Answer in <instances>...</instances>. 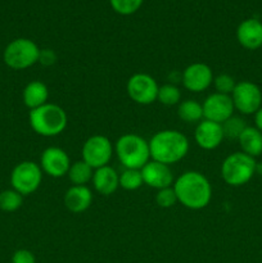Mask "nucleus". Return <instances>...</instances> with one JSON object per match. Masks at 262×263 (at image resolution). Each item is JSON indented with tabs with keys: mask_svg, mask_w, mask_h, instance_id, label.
<instances>
[{
	"mask_svg": "<svg viewBox=\"0 0 262 263\" xmlns=\"http://www.w3.org/2000/svg\"><path fill=\"white\" fill-rule=\"evenodd\" d=\"M177 202L189 210H203L212 199V186L207 177L198 171H186L174 182Z\"/></svg>",
	"mask_w": 262,
	"mask_h": 263,
	"instance_id": "1",
	"label": "nucleus"
},
{
	"mask_svg": "<svg viewBox=\"0 0 262 263\" xmlns=\"http://www.w3.org/2000/svg\"><path fill=\"white\" fill-rule=\"evenodd\" d=\"M149 151L152 161L171 166L186 157L189 140L179 130H162L152 136Z\"/></svg>",
	"mask_w": 262,
	"mask_h": 263,
	"instance_id": "2",
	"label": "nucleus"
},
{
	"mask_svg": "<svg viewBox=\"0 0 262 263\" xmlns=\"http://www.w3.org/2000/svg\"><path fill=\"white\" fill-rule=\"evenodd\" d=\"M28 122L38 135L53 138L66 130L68 118L63 108L53 103H46L30 110Z\"/></svg>",
	"mask_w": 262,
	"mask_h": 263,
	"instance_id": "3",
	"label": "nucleus"
},
{
	"mask_svg": "<svg viewBox=\"0 0 262 263\" xmlns=\"http://www.w3.org/2000/svg\"><path fill=\"white\" fill-rule=\"evenodd\" d=\"M116 154L125 168L141 170L151 161L149 141L136 134H125L116 141Z\"/></svg>",
	"mask_w": 262,
	"mask_h": 263,
	"instance_id": "4",
	"label": "nucleus"
},
{
	"mask_svg": "<svg viewBox=\"0 0 262 263\" xmlns=\"http://www.w3.org/2000/svg\"><path fill=\"white\" fill-rule=\"evenodd\" d=\"M257 172V162L253 157L235 152L223 159L221 164V176L230 186H243L248 184Z\"/></svg>",
	"mask_w": 262,
	"mask_h": 263,
	"instance_id": "5",
	"label": "nucleus"
},
{
	"mask_svg": "<svg viewBox=\"0 0 262 263\" xmlns=\"http://www.w3.org/2000/svg\"><path fill=\"white\" fill-rule=\"evenodd\" d=\"M40 50L41 49L39 48L38 44L30 39H14L5 48L3 59L9 68L21 71V69L30 68L38 63Z\"/></svg>",
	"mask_w": 262,
	"mask_h": 263,
	"instance_id": "6",
	"label": "nucleus"
},
{
	"mask_svg": "<svg viewBox=\"0 0 262 263\" xmlns=\"http://www.w3.org/2000/svg\"><path fill=\"white\" fill-rule=\"evenodd\" d=\"M43 180V170L32 161H23L13 168L10 174L12 189L21 195H30L39 189Z\"/></svg>",
	"mask_w": 262,
	"mask_h": 263,
	"instance_id": "7",
	"label": "nucleus"
},
{
	"mask_svg": "<svg viewBox=\"0 0 262 263\" xmlns=\"http://www.w3.org/2000/svg\"><path fill=\"white\" fill-rule=\"evenodd\" d=\"M234 108L241 115H254L262 107V91L258 85L251 81L236 82L231 92Z\"/></svg>",
	"mask_w": 262,
	"mask_h": 263,
	"instance_id": "8",
	"label": "nucleus"
},
{
	"mask_svg": "<svg viewBox=\"0 0 262 263\" xmlns=\"http://www.w3.org/2000/svg\"><path fill=\"white\" fill-rule=\"evenodd\" d=\"M113 156V145L107 136H90L82 145V161L97 170L108 166Z\"/></svg>",
	"mask_w": 262,
	"mask_h": 263,
	"instance_id": "9",
	"label": "nucleus"
},
{
	"mask_svg": "<svg viewBox=\"0 0 262 263\" xmlns=\"http://www.w3.org/2000/svg\"><path fill=\"white\" fill-rule=\"evenodd\" d=\"M158 89L156 79L148 73L133 74L126 85V91L130 99L141 105H149L156 102Z\"/></svg>",
	"mask_w": 262,
	"mask_h": 263,
	"instance_id": "10",
	"label": "nucleus"
},
{
	"mask_svg": "<svg viewBox=\"0 0 262 263\" xmlns=\"http://www.w3.org/2000/svg\"><path fill=\"white\" fill-rule=\"evenodd\" d=\"M203 118L222 125L226 120L234 116V103L230 95L213 92L208 95L202 104Z\"/></svg>",
	"mask_w": 262,
	"mask_h": 263,
	"instance_id": "11",
	"label": "nucleus"
},
{
	"mask_svg": "<svg viewBox=\"0 0 262 263\" xmlns=\"http://www.w3.org/2000/svg\"><path fill=\"white\" fill-rule=\"evenodd\" d=\"M69 156L58 146H49L43 152L40 158V167L43 172L54 179H59L68 174L71 167Z\"/></svg>",
	"mask_w": 262,
	"mask_h": 263,
	"instance_id": "12",
	"label": "nucleus"
},
{
	"mask_svg": "<svg viewBox=\"0 0 262 263\" xmlns=\"http://www.w3.org/2000/svg\"><path fill=\"white\" fill-rule=\"evenodd\" d=\"M181 80L185 89L192 92H200L213 84V72L210 66L197 62L184 69Z\"/></svg>",
	"mask_w": 262,
	"mask_h": 263,
	"instance_id": "13",
	"label": "nucleus"
},
{
	"mask_svg": "<svg viewBox=\"0 0 262 263\" xmlns=\"http://www.w3.org/2000/svg\"><path fill=\"white\" fill-rule=\"evenodd\" d=\"M141 176L144 184L157 190L172 186L175 182L174 174L170 166L152 159L141 168Z\"/></svg>",
	"mask_w": 262,
	"mask_h": 263,
	"instance_id": "14",
	"label": "nucleus"
},
{
	"mask_svg": "<svg viewBox=\"0 0 262 263\" xmlns=\"http://www.w3.org/2000/svg\"><path fill=\"white\" fill-rule=\"evenodd\" d=\"M194 139L199 148L204 151H213L218 148L225 139L222 125L213 121L202 120L195 127Z\"/></svg>",
	"mask_w": 262,
	"mask_h": 263,
	"instance_id": "15",
	"label": "nucleus"
},
{
	"mask_svg": "<svg viewBox=\"0 0 262 263\" xmlns=\"http://www.w3.org/2000/svg\"><path fill=\"white\" fill-rule=\"evenodd\" d=\"M238 43L248 50H257L262 46V22L257 18H248L236 28Z\"/></svg>",
	"mask_w": 262,
	"mask_h": 263,
	"instance_id": "16",
	"label": "nucleus"
},
{
	"mask_svg": "<svg viewBox=\"0 0 262 263\" xmlns=\"http://www.w3.org/2000/svg\"><path fill=\"white\" fill-rule=\"evenodd\" d=\"M92 203V193L86 185H72L64 194V205L72 213L89 210Z\"/></svg>",
	"mask_w": 262,
	"mask_h": 263,
	"instance_id": "17",
	"label": "nucleus"
},
{
	"mask_svg": "<svg viewBox=\"0 0 262 263\" xmlns=\"http://www.w3.org/2000/svg\"><path fill=\"white\" fill-rule=\"evenodd\" d=\"M91 181L99 194L108 197L116 193V190L120 187V175L108 164V166L95 170Z\"/></svg>",
	"mask_w": 262,
	"mask_h": 263,
	"instance_id": "18",
	"label": "nucleus"
},
{
	"mask_svg": "<svg viewBox=\"0 0 262 263\" xmlns=\"http://www.w3.org/2000/svg\"><path fill=\"white\" fill-rule=\"evenodd\" d=\"M23 103L27 108L35 109V108L41 107V105L46 104L49 99V89L44 82L35 80L26 85L23 89Z\"/></svg>",
	"mask_w": 262,
	"mask_h": 263,
	"instance_id": "19",
	"label": "nucleus"
},
{
	"mask_svg": "<svg viewBox=\"0 0 262 263\" xmlns=\"http://www.w3.org/2000/svg\"><path fill=\"white\" fill-rule=\"evenodd\" d=\"M241 152L248 156L256 157L262 154V133L257 127L247 126L238 139Z\"/></svg>",
	"mask_w": 262,
	"mask_h": 263,
	"instance_id": "20",
	"label": "nucleus"
},
{
	"mask_svg": "<svg viewBox=\"0 0 262 263\" xmlns=\"http://www.w3.org/2000/svg\"><path fill=\"white\" fill-rule=\"evenodd\" d=\"M177 116L186 123H199L203 120V107L197 100H184L177 107Z\"/></svg>",
	"mask_w": 262,
	"mask_h": 263,
	"instance_id": "21",
	"label": "nucleus"
},
{
	"mask_svg": "<svg viewBox=\"0 0 262 263\" xmlns=\"http://www.w3.org/2000/svg\"><path fill=\"white\" fill-rule=\"evenodd\" d=\"M67 176L73 185H86L92 180L94 168H91L86 162L76 161L71 164Z\"/></svg>",
	"mask_w": 262,
	"mask_h": 263,
	"instance_id": "22",
	"label": "nucleus"
},
{
	"mask_svg": "<svg viewBox=\"0 0 262 263\" xmlns=\"http://www.w3.org/2000/svg\"><path fill=\"white\" fill-rule=\"evenodd\" d=\"M23 195L14 189L3 190L0 193V210L4 212H15L22 207Z\"/></svg>",
	"mask_w": 262,
	"mask_h": 263,
	"instance_id": "23",
	"label": "nucleus"
},
{
	"mask_svg": "<svg viewBox=\"0 0 262 263\" xmlns=\"http://www.w3.org/2000/svg\"><path fill=\"white\" fill-rule=\"evenodd\" d=\"M144 185L143 176H141V170H130L125 168V171L120 175V186L122 189L134 192L138 190Z\"/></svg>",
	"mask_w": 262,
	"mask_h": 263,
	"instance_id": "24",
	"label": "nucleus"
},
{
	"mask_svg": "<svg viewBox=\"0 0 262 263\" xmlns=\"http://www.w3.org/2000/svg\"><path fill=\"white\" fill-rule=\"evenodd\" d=\"M157 100L161 102L163 105H179L181 102V91L177 86L172 84H166L163 86H159L158 89V97Z\"/></svg>",
	"mask_w": 262,
	"mask_h": 263,
	"instance_id": "25",
	"label": "nucleus"
},
{
	"mask_svg": "<svg viewBox=\"0 0 262 263\" xmlns=\"http://www.w3.org/2000/svg\"><path fill=\"white\" fill-rule=\"evenodd\" d=\"M247 127V123L243 118L236 117V116H231L229 120H226L222 123L223 136L228 139H239L244 130Z\"/></svg>",
	"mask_w": 262,
	"mask_h": 263,
	"instance_id": "26",
	"label": "nucleus"
},
{
	"mask_svg": "<svg viewBox=\"0 0 262 263\" xmlns=\"http://www.w3.org/2000/svg\"><path fill=\"white\" fill-rule=\"evenodd\" d=\"M110 7L121 15H131L138 12L144 0H109Z\"/></svg>",
	"mask_w": 262,
	"mask_h": 263,
	"instance_id": "27",
	"label": "nucleus"
},
{
	"mask_svg": "<svg viewBox=\"0 0 262 263\" xmlns=\"http://www.w3.org/2000/svg\"><path fill=\"white\" fill-rule=\"evenodd\" d=\"M213 85H215L216 92L225 95H231V92L235 89L236 81L233 76L228 73H221L213 79Z\"/></svg>",
	"mask_w": 262,
	"mask_h": 263,
	"instance_id": "28",
	"label": "nucleus"
},
{
	"mask_svg": "<svg viewBox=\"0 0 262 263\" xmlns=\"http://www.w3.org/2000/svg\"><path fill=\"white\" fill-rule=\"evenodd\" d=\"M156 203L161 208H171L177 203L176 193H175L174 187H164L157 192L156 195Z\"/></svg>",
	"mask_w": 262,
	"mask_h": 263,
	"instance_id": "29",
	"label": "nucleus"
},
{
	"mask_svg": "<svg viewBox=\"0 0 262 263\" xmlns=\"http://www.w3.org/2000/svg\"><path fill=\"white\" fill-rule=\"evenodd\" d=\"M12 263H36V258L32 252L27 249H18L13 253Z\"/></svg>",
	"mask_w": 262,
	"mask_h": 263,
	"instance_id": "30",
	"label": "nucleus"
},
{
	"mask_svg": "<svg viewBox=\"0 0 262 263\" xmlns=\"http://www.w3.org/2000/svg\"><path fill=\"white\" fill-rule=\"evenodd\" d=\"M57 61L55 51L51 49H43L40 50V55H39V63L43 66H53Z\"/></svg>",
	"mask_w": 262,
	"mask_h": 263,
	"instance_id": "31",
	"label": "nucleus"
},
{
	"mask_svg": "<svg viewBox=\"0 0 262 263\" xmlns=\"http://www.w3.org/2000/svg\"><path fill=\"white\" fill-rule=\"evenodd\" d=\"M254 123H256V127L262 133V107L254 113Z\"/></svg>",
	"mask_w": 262,
	"mask_h": 263,
	"instance_id": "32",
	"label": "nucleus"
}]
</instances>
